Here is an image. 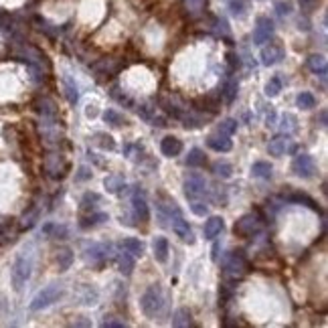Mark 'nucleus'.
Returning <instances> with one entry per match:
<instances>
[{"instance_id":"39","label":"nucleus","mask_w":328,"mask_h":328,"mask_svg":"<svg viewBox=\"0 0 328 328\" xmlns=\"http://www.w3.org/2000/svg\"><path fill=\"white\" fill-rule=\"evenodd\" d=\"M191 211H193L195 215H199V217H203V215H207V205L195 199V201L191 203Z\"/></svg>"},{"instance_id":"36","label":"nucleus","mask_w":328,"mask_h":328,"mask_svg":"<svg viewBox=\"0 0 328 328\" xmlns=\"http://www.w3.org/2000/svg\"><path fill=\"white\" fill-rule=\"evenodd\" d=\"M237 130V122L235 120H225V122H221V124H219V128H217V132L219 134H225V136H231L233 132Z\"/></svg>"},{"instance_id":"14","label":"nucleus","mask_w":328,"mask_h":328,"mask_svg":"<svg viewBox=\"0 0 328 328\" xmlns=\"http://www.w3.org/2000/svg\"><path fill=\"white\" fill-rule=\"evenodd\" d=\"M132 209H134V215L140 219L142 223H146L148 219H150L148 205H146V201H144V197H142V193H140V191H138V193L134 195V199H132Z\"/></svg>"},{"instance_id":"45","label":"nucleus","mask_w":328,"mask_h":328,"mask_svg":"<svg viewBox=\"0 0 328 328\" xmlns=\"http://www.w3.org/2000/svg\"><path fill=\"white\" fill-rule=\"evenodd\" d=\"M138 114H140L144 120H150V114H152V112H150V107H148V105H142V107L138 109Z\"/></svg>"},{"instance_id":"28","label":"nucleus","mask_w":328,"mask_h":328,"mask_svg":"<svg viewBox=\"0 0 328 328\" xmlns=\"http://www.w3.org/2000/svg\"><path fill=\"white\" fill-rule=\"evenodd\" d=\"M65 95H67V99H69V103H71V105H75V103H77V99H79L77 85L73 83V79H71V77H65Z\"/></svg>"},{"instance_id":"6","label":"nucleus","mask_w":328,"mask_h":328,"mask_svg":"<svg viewBox=\"0 0 328 328\" xmlns=\"http://www.w3.org/2000/svg\"><path fill=\"white\" fill-rule=\"evenodd\" d=\"M292 169H294V173H296L300 179H310V177H314V173H316V164H314V158H312V156H308V154H298V156L294 158V162H292Z\"/></svg>"},{"instance_id":"1","label":"nucleus","mask_w":328,"mask_h":328,"mask_svg":"<svg viewBox=\"0 0 328 328\" xmlns=\"http://www.w3.org/2000/svg\"><path fill=\"white\" fill-rule=\"evenodd\" d=\"M33 273V255L29 251H21L13 263V271H11V280H13V288L17 292H21L27 282L31 280Z\"/></svg>"},{"instance_id":"37","label":"nucleus","mask_w":328,"mask_h":328,"mask_svg":"<svg viewBox=\"0 0 328 328\" xmlns=\"http://www.w3.org/2000/svg\"><path fill=\"white\" fill-rule=\"evenodd\" d=\"M215 173L221 179H229L233 175V167L227 164V162H219V164H215Z\"/></svg>"},{"instance_id":"26","label":"nucleus","mask_w":328,"mask_h":328,"mask_svg":"<svg viewBox=\"0 0 328 328\" xmlns=\"http://www.w3.org/2000/svg\"><path fill=\"white\" fill-rule=\"evenodd\" d=\"M73 263V251L71 249H61L59 255H57V265H59V271H65L69 269Z\"/></svg>"},{"instance_id":"17","label":"nucleus","mask_w":328,"mask_h":328,"mask_svg":"<svg viewBox=\"0 0 328 328\" xmlns=\"http://www.w3.org/2000/svg\"><path fill=\"white\" fill-rule=\"evenodd\" d=\"M308 67L316 73V75H320L322 79L326 77V73H328V67H326V59L322 57V55H312V57L308 59Z\"/></svg>"},{"instance_id":"12","label":"nucleus","mask_w":328,"mask_h":328,"mask_svg":"<svg viewBox=\"0 0 328 328\" xmlns=\"http://www.w3.org/2000/svg\"><path fill=\"white\" fill-rule=\"evenodd\" d=\"M173 229H175V233L183 239V241H187V243H195V235H193V229L189 227V223L185 221V219L179 215L175 221H173Z\"/></svg>"},{"instance_id":"22","label":"nucleus","mask_w":328,"mask_h":328,"mask_svg":"<svg viewBox=\"0 0 328 328\" xmlns=\"http://www.w3.org/2000/svg\"><path fill=\"white\" fill-rule=\"evenodd\" d=\"M118 267L120 271L124 273V276H132V271H134V257L126 251V253H120L118 255Z\"/></svg>"},{"instance_id":"29","label":"nucleus","mask_w":328,"mask_h":328,"mask_svg":"<svg viewBox=\"0 0 328 328\" xmlns=\"http://www.w3.org/2000/svg\"><path fill=\"white\" fill-rule=\"evenodd\" d=\"M296 103H298L302 109H312V107H316V97H314L310 91H302V93L298 95Z\"/></svg>"},{"instance_id":"2","label":"nucleus","mask_w":328,"mask_h":328,"mask_svg":"<svg viewBox=\"0 0 328 328\" xmlns=\"http://www.w3.org/2000/svg\"><path fill=\"white\" fill-rule=\"evenodd\" d=\"M140 308H142V312L148 318H156L162 312V308H164V296H162V292H160V288L156 284L150 286L144 292V296L140 298Z\"/></svg>"},{"instance_id":"25","label":"nucleus","mask_w":328,"mask_h":328,"mask_svg":"<svg viewBox=\"0 0 328 328\" xmlns=\"http://www.w3.org/2000/svg\"><path fill=\"white\" fill-rule=\"evenodd\" d=\"M103 185H105V189H107L109 193H114V195H118V193H122V189H126V183H124V179H122V177H118V175H112V177H107Z\"/></svg>"},{"instance_id":"3","label":"nucleus","mask_w":328,"mask_h":328,"mask_svg":"<svg viewBox=\"0 0 328 328\" xmlns=\"http://www.w3.org/2000/svg\"><path fill=\"white\" fill-rule=\"evenodd\" d=\"M61 296H63V290H61L57 284H51V286H47L45 290H41V292L33 298V302H31V310H33V312L45 310V308H49L51 304L59 302Z\"/></svg>"},{"instance_id":"10","label":"nucleus","mask_w":328,"mask_h":328,"mask_svg":"<svg viewBox=\"0 0 328 328\" xmlns=\"http://www.w3.org/2000/svg\"><path fill=\"white\" fill-rule=\"evenodd\" d=\"M267 150H269L271 156H284L286 152L294 150V144H292V140L288 136H276L273 140H269Z\"/></svg>"},{"instance_id":"19","label":"nucleus","mask_w":328,"mask_h":328,"mask_svg":"<svg viewBox=\"0 0 328 328\" xmlns=\"http://www.w3.org/2000/svg\"><path fill=\"white\" fill-rule=\"evenodd\" d=\"M122 247H124L130 255H136V257H142V253H144V245H142V241H140V239H134V237L124 239V241H122Z\"/></svg>"},{"instance_id":"8","label":"nucleus","mask_w":328,"mask_h":328,"mask_svg":"<svg viewBox=\"0 0 328 328\" xmlns=\"http://www.w3.org/2000/svg\"><path fill=\"white\" fill-rule=\"evenodd\" d=\"M205 193H207V183H205V179L193 175V177H189V179L185 181V195H187L189 199L195 201V199H199V197H205Z\"/></svg>"},{"instance_id":"7","label":"nucleus","mask_w":328,"mask_h":328,"mask_svg":"<svg viewBox=\"0 0 328 328\" xmlns=\"http://www.w3.org/2000/svg\"><path fill=\"white\" fill-rule=\"evenodd\" d=\"M271 37H273V23H271L269 19H265V17L257 19L255 29H253V43H255V45H263V43H267Z\"/></svg>"},{"instance_id":"30","label":"nucleus","mask_w":328,"mask_h":328,"mask_svg":"<svg viewBox=\"0 0 328 328\" xmlns=\"http://www.w3.org/2000/svg\"><path fill=\"white\" fill-rule=\"evenodd\" d=\"M85 255H87V259H91V261H101V259L105 257V247H103V245L93 243L91 247H87V249H85Z\"/></svg>"},{"instance_id":"43","label":"nucleus","mask_w":328,"mask_h":328,"mask_svg":"<svg viewBox=\"0 0 328 328\" xmlns=\"http://www.w3.org/2000/svg\"><path fill=\"white\" fill-rule=\"evenodd\" d=\"M87 179H91V173H89L85 167H81V169H79V175L75 177V181H87Z\"/></svg>"},{"instance_id":"16","label":"nucleus","mask_w":328,"mask_h":328,"mask_svg":"<svg viewBox=\"0 0 328 328\" xmlns=\"http://www.w3.org/2000/svg\"><path fill=\"white\" fill-rule=\"evenodd\" d=\"M152 249H154V257L158 263H167V259H169V239L167 237H156L152 243Z\"/></svg>"},{"instance_id":"40","label":"nucleus","mask_w":328,"mask_h":328,"mask_svg":"<svg viewBox=\"0 0 328 328\" xmlns=\"http://www.w3.org/2000/svg\"><path fill=\"white\" fill-rule=\"evenodd\" d=\"M101 326H105V328H126L128 324H126L124 320H107V318H105V320L101 322Z\"/></svg>"},{"instance_id":"18","label":"nucleus","mask_w":328,"mask_h":328,"mask_svg":"<svg viewBox=\"0 0 328 328\" xmlns=\"http://www.w3.org/2000/svg\"><path fill=\"white\" fill-rule=\"evenodd\" d=\"M286 201H292V203H302V205H306V207H310V209H314V211L322 213V209L316 205V201H314V199H310V197H308V195H304V193H292V195H288V197H286Z\"/></svg>"},{"instance_id":"27","label":"nucleus","mask_w":328,"mask_h":328,"mask_svg":"<svg viewBox=\"0 0 328 328\" xmlns=\"http://www.w3.org/2000/svg\"><path fill=\"white\" fill-rule=\"evenodd\" d=\"M103 120H105L107 124H112V126H126V124H128L126 118H124L122 114L114 112V109H105V112H103Z\"/></svg>"},{"instance_id":"20","label":"nucleus","mask_w":328,"mask_h":328,"mask_svg":"<svg viewBox=\"0 0 328 328\" xmlns=\"http://www.w3.org/2000/svg\"><path fill=\"white\" fill-rule=\"evenodd\" d=\"M107 215L105 213H93V215H89V217H85V219H81V223H79V227L81 229H89V227H95V225H101L103 221H107Z\"/></svg>"},{"instance_id":"48","label":"nucleus","mask_w":328,"mask_h":328,"mask_svg":"<svg viewBox=\"0 0 328 328\" xmlns=\"http://www.w3.org/2000/svg\"><path fill=\"white\" fill-rule=\"evenodd\" d=\"M75 326H91V322L89 320H77Z\"/></svg>"},{"instance_id":"13","label":"nucleus","mask_w":328,"mask_h":328,"mask_svg":"<svg viewBox=\"0 0 328 328\" xmlns=\"http://www.w3.org/2000/svg\"><path fill=\"white\" fill-rule=\"evenodd\" d=\"M207 144H209V148H213L215 152H229V150L233 148V142L229 140V136L219 134V132H217V136H209Z\"/></svg>"},{"instance_id":"4","label":"nucleus","mask_w":328,"mask_h":328,"mask_svg":"<svg viewBox=\"0 0 328 328\" xmlns=\"http://www.w3.org/2000/svg\"><path fill=\"white\" fill-rule=\"evenodd\" d=\"M261 223H263V217L253 215V213H247V215H243V217L239 219V221H235L233 231H235V235H237V237L247 239V237H251V235L259 233Z\"/></svg>"},{"instance_id":"33","label":"nucleus","mask_w":328,"mask_h":328,"mask_svg":"<svg viewBox=\"0 0 328 328\" xmlns=\"http://www.w3.org/2000/svg\"><path fill=\"white\" fill-rule=\"evenodd\" d=\"M280 91H282V81H280V77H271V79L267 81V85H265V95H267V97H276V95H280Z\"/></svg>"},{"instance_id":"9","label":"nucleus","mask_w":328,"mask_h":328,"mask_svg":"<svg viewBox=\"0 0 328 328\" xmlns=\"http://www.w3.org/2000/svg\"><path fill=\"white\" fill-rule=\"evenodd\" d=\"M284 49L280 47V45H273V43H269L267 47H263L261 49V63L263 65H276V63H280L282 59H284Z\"/></svg>"},{"instance_id":"31","label":"nucleus","mask_w":328,"mask_h":328,"mask_svg":"<svg viewBox=\"0 0 328 328\" xmlns=\"http://www.w3.org/2000/svg\"><path fill=\"white\" fill-rule=\"evenodd\" d=\"M187 164H189V167H203V164H205V154H203V150L193 148V150L189 152V156H187Z\"/></svg>"},{"instance_id":"34","label":"nucleus","mask_w":328,"mask_h":328,"mask_svg":"<svg viewBox=\"0 0 328 328\" xmlns=\"http://www.w3.org/2000/svg\"><path fill=\"white\" fill-rule=\"evenodd\" d=\"M99 201H101V197H99L97 193H85L83 199H81V211H89V209H93V207H95L93 203H99Z\"/></svg>"},{"instance_id":"15","label":"nucleus","mask_w":328,"mask_h":328,"mask_svg":"<svg viewBox=\"0 0 328 328\" xmlns=\"http://www.w3.org/2000/svg\"><path fill=\"white\" fill-rule=\"evenodd\" d=\"M223 227H225L223 217H209V221L205 223V239H215L223 231Z\"/></svg>"},{"instance_id":"38","label":"nucleus","mask_w":328,"mask_h":328,"mask_svg":"<svg viewBox=\"0 0 328 328\" xmlns=\"http://www.w3.org/2000/svg\"><path fill=\"white\" fill-rule=\"evenodd\" d=\"M237 87H239L237 81H229V83L225 85L223 91H225V101H227V103H231V101L235 99V95H237Z\"/></svg>"},{"instance_id":"23","label":"nucleus","mask_w":328,"mask_h":328,"mask_svg":"<svg viewBox=\"0 0 328 328\" xmlns=\"http://www.w3.org/2000/svg\"><path fill=\"white\" fill-rule=\"evenodd\" d=\"M195 322H193V316H191V312L187 310V308H179L177 312H175V316H173V326H193Z\"/></svg>"},{"instance_id":"46","label":"nucleus","mask_w":328,"mask_h":328,"mask_svg":"<svg viewBox=\"0 0 328 328\" xmlns=\"http://www.w3.org/2000/svg\"><path fill=\"white\" fill-rule=\"evenodd\" d=\"M219 249H221V245L215 243V247H213V261H217V259H219Z\"/></svg>"},{"instance_id":"35","label":"nucleus","mask_w":328,"mask_h":328,"mask_svg":"<svg viewBox=\"0 0 328 328\" xmlns=\"http://www.w3.org/2000/svg\"><path fill=\"white\" fill-rule=\"evenodd\" d=\"M45 233H49L55 239H65L67 237V227H63V225H47Z\"/></svg>"},{"instance_id":"11","label":"nucleus","mask_w":328,"mask_h":328,"mask_svg":"<svg viewBox=\"0 0 328 328\" xmlns=\"http://www.w3.org/2000/svg\"><path fill=\"white\" fill-rule=\"evenodd\" d=\"M160 150L164 156H169V158H175L183 152V142L177 138V136H167L162 142H160Z\"/></svg>"},{"instance_id":"47","label":"nucleus","mask_w":328,"mask_h":328,"mask_svg":"<svg viewBox=\"0 0 328 328\" xmlns=\"http://www.w3.org/2000/svg\"><path fill=\"white\" fill-rule=\"evenodd\" d=\"M320 122H322L320 126H322V128H326V112H324V109H322V114H320Z\"/></svg>"},{"instance_id":"41","label":"nucleus","mask_w":328,"mask_h":328,"mask_svg":"<svg viewBox=\"0 0 328 328\" xmlns=\"http://www.w3.org/2000/svg\"><path fill=\"white\" fill-rule=\"evenodd\" d=\"M316 5H318V0H300V7H302V11H306V13H312V11L316 9Z\"/></svg>"},{"instance_id":"5","label":"nucleus","mask_w":328,"mask_h":328,"mask_svg":"<svg viewBox=\"0 0 328 328\" xmlns=\"http://www.w3.org/2000/svg\"><path fill=\"white\" fill-rule=\"evenodd\" d=\"M245 271H249V263H247L243 251H233L225 261V273L233 278H239Z\"/></svg>"},{"instance_id":"42","label":"nucleus","mask_w":328,"mask_h":328,"mask_svg":"<svg viewBox=\"0 0 328 328\" xmlns=\"http://www.w3.org/2000/svg\"><path fill=\"white\" fill-rule=\"evenodd\" d=\"M227 63H229L231 71H235V67H239V57L235 53H227Z\"/></svg>"},{"instance_id":"32","label":"nucleus","mask_w":328,"mask_h":328,"mask_svg":"<svg viewBox=\"0 0 328 328\" xmlns=\"http://www.w3.org/2000/svg\"><path fill=\"white\" fill-rule=\"evenodd\" d=\"M247 9H249V0H231L229 3V11L235 17H243Z\"/></svg>"},{"instance_id":"44","label":"nucleus","mask_w":328,"mask_h":328,"mask_svg":"<svg viewBox=\"0 0 328 328\" xmlns=\"http://www.w3.org/2000/svg\"><path fill=\"white\" fill-rule=\"evenodd\" d=\"M276 11H278V15H282V17H284V15H288V13H290V5H288V3H280V5L276 7Z\"/></svg>"},{"instance_id":"24","label":"nucleus","mask_w":328,"mask_h":328,"mask_svg":"<svg viewBox=\"0 0 328 328\" xmlns=\"http://www.w3.org/2000/svg\"><path fill=\"white\" fill-rule=\"evenodd\" d=\"M251 175L255 179H271V164L269 162H255L251 167Z\"/></svg>"},{"instance_id":"21","label":"nucleus","mask_w":328,"mask_h":328,"mask_svg":"<svg viewBox=\"0 0 328 328\" xmlns=\"http://www.w3.org/2000/svg\"><path fill=\"white\" fill-rule=\"evenodd\" d=\"M93 142L99 146V148H103V150H116V142H114V138L109 136V134H105V132H97V134H93Z\"/></svg>"}]
</instances>
